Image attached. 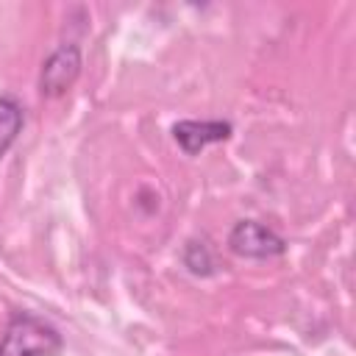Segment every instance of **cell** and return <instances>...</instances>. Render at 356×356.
Returning a JSON list of instances; mask_svg holds the SVG:
<instances>
[{
  "label": "cell",
  "mask_w": 356,
  "mask_h": 356,
  "mask_svg": "<svg viewBox=\"0 0 356 356\" xmlns=\"http://www.w3.org/2000/svg\"><path fill=\"white\" fill-rule=\"evenodd\" d=\"M81 67H83L81 47L75 42L58 44L42 61V70H39V92L44 97H61V95H67L72 89V83L78 81Z\"/></svg>",
  "instance_id": "obj_3"
},
{
  "label": "cell",
  "mask_w": 356,
  "mask_h": 356,
  "mask_svg": "<svg viewBox=\"0 0 356 356\" xmlns=\"http://www.w3.org/2000/svg\"><path fill=\"white\" fill-rule=\"evenodd\" d=\"M231 131L234 128L225 120H178L172 125V139L186 156H197L203 147L214 142H225Z\"/></svg>",
  "instance_id": "obj_4"
},
{
  "label": "cell",
  "mask_w": 356,
  "mask_h": 356,
  "mask_svg": "<svg viewBox=\"0 0 356 356\" xmlns=\"http://www.w3.org/2000/svg\"><path fill=\"white\" fill-rule=\"evenodd\" d=\"M181 261L184 267L192 273V275H200V278H209L217 273V256H214V248L209 245V239L203 236H192L186 239L184 250H181Z\"/></svg>",
  "instance_id": "obj_6"
},
{
  "label": "cell",
  "mask_w": 356,
  "mask_h": 356,
  "mask_svg": "<svg viewBox=\"0 0 356 356\" xmlns=\"http://www.w3.org/2000/svg\"><path fill=\"white\" fill-rule=\"evenodd\" d=\"M22 125H25V108H22V103L14 95L0 92V161L8 153V147L17 142Z\"/></svg>",
  "instance_id": "obj_5"
},
{
  "label": "cell",
  "mask_w": 356,
  "mask_h": 356,
  "mask_svg": "<svg viewBox=\"0 0 356 356\" xmlns=\"http://www.w3.org/2000/svg\"><path fill=\"white\" fill-rule=\"evenodd\" d=\"M64 350L61 331L33 312H11L0 337V356H58Z\"/></svg>",
  "instance_id": "obj_1"
},
{
  "label": "cell",
  "mask_w": 356,
  "mask_h": 356,
  "mask_svg": "<svg viewBox=\"0 0 356 356\" xmlns=\"http://www.w3.org/2000/svg\"><path fill=\"white\" fill-rule=\"evenodd\" d=\"M228 250L242 259H275L286 253V239L261 220H239L228 231Z\"/></svg>",
  "instance_id": "obj_2"
}]
</instances>
